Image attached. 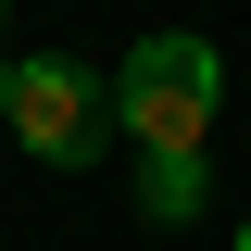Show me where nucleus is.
<instances>
[{"label":"nucleus","mask_w":251,"mask_h":251,"mask_svg":"<svg viewBox=\"0 0 251 251\" xmlns=\"http://www.w3.org/2000/svg\"><path fill=\"white\" fill-rule=\"evenodd\" d=\"M226 113V63L201 50V38H138L113 75V126L138 138V151H201Z\"/></svg>","instance_id":"f257e3e1"},{"label":"nucleus","mask_w":251,"mask_h":251,"mask_svg":"<svg viewBox=\"0 0 251 251\" xmlns=\"http://www.w3.org/2000/svg\"><path fill=\"white\" fill-rule=\"evenodd\" d=\"M0 126L25 138L38 163H100V151L126 138V126H113V75H88L75 50H38V63H13V113H0Z\"/></svg>","instance_id":"f03ea898"},{"label":"nucleus","mask_w":251,"mask_h":251,"mask_svg":"<svg viewBox=\"0 0 251 251\" xmlns=\"http://www.w3.org/2000/svg\"><path fill=\"white\" fill-rule=\"evenodd\" d=\"M138 214H151V226H188V214H201V151H138Z\"/></svg>","instance_id":"7ed1b4c3"},{"label":"nucleus","mask_w":251,"mask_h":251,"mask_svg":"<svg viewBox=\"0 0 251 251\" xmlns=\"http://www.w3.org/2000/svg\"><path fill=\"white\" fill-rule=\"evenodd\" d=\"M0 113H13V63H0Z\"/></svg>","instance_id":"20e7f679"},{"label":"nucleus","mask_w":251,"mask_h":251,"mask_svg":"<svg viewBox=\"0 0 251 251\" xmlns=\"http://www.w3.org/2000/svg\"><path fill=\"white\" fill-rule=\"evenodd\" d=\"M239 251H251V226H239Z\"/></svg>","instance_id":"39448f33"}]
</instances>
